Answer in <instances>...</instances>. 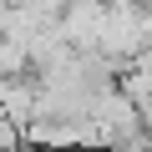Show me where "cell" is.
<instances>
[{
    "mask_svg": "<svg viewBox=\"0 0 152 152\" xmlns=\"http://www.w3.org/2000/svg\"><path fill=\"white\" fill-rule=\"evenodd\" d=\"M0 117H5L15 132L26 122H36V76H10V81H0Z\"/></svg>",
    "mask_w": 152,
    "mask_h": 152,
    "instance_id": "obj_1",
    "label": "cell"
}]
</instances>
